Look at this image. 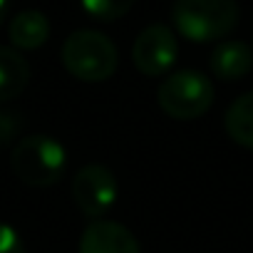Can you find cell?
Returning a JSON list of instances; mask_svg holds the SVG:
<instances>
[{
	"instance_id": "6da1fadb",
	"label": "cell",
	"mask_w": 253,
	"mask_h": 253,
	"mask_svg": "<svg viewBox=\"0 0 253 253\" xmlns=\"http://www.w3.org/2000/svg\"><path fill=\"white\" fill-rule=\"evenodd\" d=\"M171 20L191 42H211L226 38L238 23L236 0H176Z\"/></svg>"
},
{
	"instance_id": "7a4b0ae2",
	"label": "cell",
	"mask_w": 253,
	"mask_h": 253,
	"mask_svg": "<svg viewBox=\"0 0 253 253\" xmlns=\"http://www.w3.org/2000/svg\"><path fill=\"white\" fill-rule=\"evenodd\" d=\"M117 47L99 30H75L62 45L65 70L82 82H104L117 70Z\"/></svg>"
},
{
	"instance_id": "3957f363",
	"label": "cell",
	"mask_w": 253,
	"mask_h": 253,
	"mask_svg": "<svg viewBox=\"0 0 253 253\" xmlns=\"http://www.w3.org/2000/svg\"><path fill=\"white\" fill-rule=\"evenodd\" d=\"M15 176L28 186H52L62 179L67 167L65 147L47 137V134H33L23 137L10 157Z\"/></svg>"
},
{
	"instance_id": "277c9868",
	"label": "cell",
	"mask_w": 253,
	"mask_h": 253,
	"mask_svg": "<svg viewBox=\"0 0 253 253\" xmlns=\"http://www.w3.org/2000/svg\"><path fill=\"white\" fill-rule=\"evenodd\" d=\"M213 82L196 70H179L162 80L157 102L171 119H199L213 104Z\"/></svg>"
},
{
	"instance_id": "5b68a950",
	"label": "cell",
	"mask_w": 253,
	"mask_h": 253,
	"mask_svg": "<svg viewBox=\"0 0 253 253\" xmlns=\"http://www.w3.org/2000/svg\"><path fill=\"white\" fill-rule=\"evenodd\" d=\"M119 194L117 179L114 174L102 167V164H87L82 167L75 179H72V196L75 204L80 206V211L89 218H102L109 213V209L114 206Z\"/></svg>"
},
{
	"instance_id": "8992f818",
	"label": "cell",
	"mask_w": 253,
	"mask_h": 253,
	"mask_svg": "<svg viewBox=\"0 0 253 253\" xmlns=\"http://www.w3.org/2000/svg\"><path fill=\"white\" fill-rule=\"evenodd\" d=\"M176 57H179L176 35H174L171 28H167L162 23L144 28L137 35L134 47H132V62L147 77H162V75H167L174 67Z\"/></svg>"
},
{
	"instance_id": "52a82bcc",
	"label": "cell",
	"mask_w": 253,
	"mask_h": 253,
	"mask_svg": "<svg viewBox=\"0 0 253 253\" xmlns=\"http://www.w3.org/2000/svg\"><path fill=\"white\" fill-rule=\"evenodd\" d=\"M80 253H142L134 233L117 221H94L80 238Z\"/></svg>"
},
{
	"instance_id": "ba28073f",
	"label": "cell",
	"mask_w": 253,
	"mask_h": 253,
	"mask_svg": "<svg viewBox=\"0 0 253 253\" xmlns=\"http://www.w3.org/2000/svg\"><path fill=\"white\" fill-rule=\"evenodd\" d=\"M211 72L223 80V82H233V80H241L251 72L253 67V50L241 42V40H228V42H221L213 52H211Z\"/></svg>"
},
{
	"instance_id": "9c48e42d",
	"label": "cell",
	"mask_w": 253,
	"mask_h": 253,
	"mask_svg": "<svg viewBox=\"0 0 253 253\" xmlns=\"http://www.w3.org/2000/svg\"><path fill=\"white\" fill-rule=\"evenodd\" d=\"M28 82H30L28 60L18 50L0 45V102H10L20 97Z\"/></svg>"
},
{
	"instance_id": "30bf717a",
	"label": "cell",
	"mask_w": 253,
	"mask_h": 253,
	"mask_svg": "<svg viewBox=\"0 0 253 253\" xmlns=\"http://www.w3.org/2000/svg\"><path fill=\"white\" fill-rule=\"evenodd\" d=\"M8 35L18 50H38L50 38V23L40 10H23L10 20Z\"/></svg>"
},
{
	"instance_id": "8fae6325",
	"label": "cell",
	"mask_w": 253,
	"mask_h": 253,
	"mask_svg": "<svg viewBox=\"0 0 253 253\" xmlns=\"http://www.w3.org/2000/svg\"><path fill=\"white\" fill-rule=\"evenodd\" d=\"M223 124H226L228 137L236 144H241L246 149H253V92L241 94L226 109Z\"/></svg>"
},
{
	"instance_id": "7c38bea8",
	"label": "cell",
	"mask_w": 253,
	"mask_h": 253,
	"mask_svg": "<svg viewBox=\"0 0 253 253\" xmlns=\"http://www.w3.org/2000/svg\"><path fill=\"white\" fill-rule=\"evenodd\" d=\"M80 3L89 18L102 20V23H112V20H119L129 13L134 0H80Z\"/></svg>"
},
{
	"instance_id": "4fadbf2b",
	"label": "cell",
	"mask_w": 253,
	"mask_h": 253,
	"mask_svg": "<svg viewBox=\"0 0 253 253\" xmlns=\"http://www.w3.org/2000/svg\"><path fill=\"white\" fill-rule=\"evenodd\" d=\"M0 253H25V243L10 223H0Z\"/></svg>"
},
{
	"instance_id": "5bb4252c",
	"label": "cell",
	"mask_w": 253,
	"mask_h": 253,
	"mask_svg": "<svg viewBox=\"0 0 253 253\" xmlns=\"http://www.w3.org/2000/svg\"><path fill=\"white\" fill-rule=\"evenodd\" d=\"M20 119L15 112H0V147H5L15 139L18 129H20Z\"/></svg>"
},
{
	"instance_id": "9a60e30c",
	"label": "cell",
	"mask_w": 253,
	"mask_h": 253,
	"mask_svg": "<svg viewBox=\"0 0 253 253\" xmlns=\"http://www.w3.org/2000/svg\"><path fill=\"white\" fill-rule=\"evenodd\" d=\"M5 13H8V0H0V23L5 20Z\"/></svg>"
}]
</instances>
